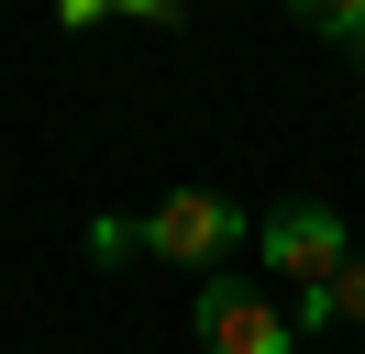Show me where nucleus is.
<instances>
[{"instance_id":"f03ea898","label":"nucleus","mask_w":365,"mask_h":354,"mask_svg":"<svg viewBox=\"0 0 365 354\" xmlns=\"http://www.w3.org/2000/svg\"><path fill=\"white\" fill-rule=\"evenodd\" d=\"M255 255L288 277V299L299 288H332L343 266H354V233H343V211L332 199H277L266 221H255Z\"/></svg>"},{"instance_id":"423d86ee","label":"nucleus","mask_w":365,"mask_h":354,"mask_svg":"<svg viewBox=\"0 0 365 354\" xmlns=\"http://www.w3.org/2000/svg\"><path fill=\"white\" fill-rule=\"evenodd\" d=\"M343 321H365V255H354V266L332 277V332H343Z\"/></svg>"},{"instance_id":"0eeeda50","label":"nucleus","mask_w":365,"mask_h":354,"mask_svg":"<svg viewBox=\"0 0 365 354\" xmlns=\"http://www.w3.org/2000/svg\"><path fill=\"white\" fill-rule=\"evenodd\" d=\"M354 66H365V44H354Z\"/></svg>"},{"instance_id":"f257e3e1","label":"nucleus","mask_w":365,"mask_h":354,"mask_svg":"<svg viewBox=\"0 0 365 354\" xmlns=\"http://www.w3.org/2000/svg\"><path fill=\"white\" fill-rule=\"evenodd\" d=\"M188 332H200V354H310V343L288 332V310L266 299V277H244V266L200 277V310H188Z\"/></svg>"},{"instance_id":"7ed1b4c3","label":"nucleus","mask_w":365,"mask_h":354,"mask_svg":"<svg viewBox=\"0 0 365 354\" xmlns=\"http://www.w3.org/2000/svg\"><path fill=\"white\" fill-rule=\"evenodd\" d=\"M244 233H255V221L232 211L222 188H166L155 211H144V255H155V266H210V277H222Z\"/></svg>"},{"instance_id":"39448f33","label":"nucleus","mask_w":365,"mask_h":354,"mask_svg":"<svg viewBox=\"0 0 365 354\" xmlns=\"http://www.w3.org/2000/svg\"><path fill=\"white\" fill-rule=\"evenodd\" d=\"M299 22H310V34H332V44H365V0H310Z\"/></svg>"},{"instance_id":"20e7f679","label":"nucleus","mask_w":365,"mask_h":354,"mask_svg":"<svg viewBox=\"0 0 365 354\" xmlns=\"http://www.w3.org/2000/svg\"><path fill=\"white\" fill-rule=\"evenodd\" d=\"M89 255H100V266H122V255H144V221H122V211H100V221H89Z\"/></svg>"}]
</instances>
